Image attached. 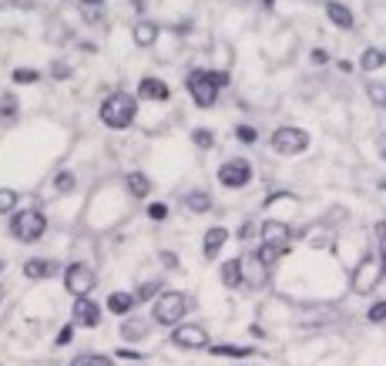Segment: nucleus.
<instances>
[{
  "label": "nucleus",
  "instance_id": "6",
  "mask_svg": "<svg viewBox=\"0 0 386 366\" xmlns=\"http://www.w3.org/2000/svg\"><path fill=\"white\" fill-rule=\"evenodd\" d=\"M383 262H380V255H363V262L356 266L353 272V289L360 292V296H367L380 286V279H383Z\"/></svg>",
  "mask_w": 386,
  "mask_h": 366
},
{
  "label": "nucleus",
  "instance_id": "21",
  "mask_svg": "<svg viewBox=\"0 0 386 366\" xmlns=\"http://www.w3.org/2000/svg\"><path fill=\"white\" fill-rule=\"evenodd\" d=\"M145 333H148V323H145V319H124V323H121V336H124L128 343L145 340Z\"/></svg>",
  "mask_w": 386,
  "mask_h": 366
},
{
  "label": "nucleus",
  "instance_id": "32",
  "mask_svg": "<svg viewBox=\"0 0 386 366\" xmlns=\"http://www.w3.org/2000/svg\"><path fill=\"white\" fill-rule=\"evenodd\" d=\"M81 17L88 20V24H101V20H104V7H97V3H81Z\"/></svg>",
  "mask_w": 386,
  "mask_h": 366
},
{
  "label": "nucleus",
  "instance_id": "19",
  "mask_svg": "<svg viewBox=\"0 0 386 366\" xmlns=\"http://www.w3.org/2000/svg\"><path fill=\"white\" fill-rule=\"evenodd\" d=\"M380 67H386V51L367 47V51L360 54V71H380Z\"/></svg>",
  "mask_w": 386,
  "mask_h": 366
},
{
  "label": "nucleus",
  "instance_id": "3",
  "mask_svg": "<svg viewBox=\"0 0 386 366\" xmlns=\"http://www.w3.org/2000/svg\"><path fill=\"white\" fill-rule=\"evenodd\" d=\"M44 232H47V218L38 209H20L10 215V235L20 242H38Z\"/></svg>",
  "mask_w": 386,
  "mask_h": 366
},
{
  "label": "nucleus",
  "instance_id": "25",
  "mask_svg": "<svg viewBox=\"0 0 386 366\" xmlns=\"http://www.w3.org/2000/svg\"><path fill=\"white\" fill-rule=\"evenodd\" d=\"M212 356H229V360H242V356H252L249 347H232V343H222V347H209Z\"/></svg>",
  "mask_w": 386,
  "mask_h": 366
},
{
  "label": "nucleus",
  "instance_id": "12",
  "mask_svg": "<svg viewBox=\"0 0 386 366\" xmlns=\"http://www.w3.org/2000/svg\"><path fill=\"white\" fill-rule=\"evenodd\" d=\"M74 323H81V326H97V323H101V306H97V303H91L88 296H77Z\"/></svg>",
  "mask_w": 386,
  "mask_h": 366
},
{
  "label": "nucleus",
  "instance_id": "22",
  "mask_svg": "<svg viewBox=\"0 0 386 366\" xmlns=\"http://www.w3.org/2000/svg\"><path fill=\"white\" fill-rule=\"evenodd\" d=\"M185 205H188V212H209V209H212V195L195 189V192L185 195Z\"/></svg>",
  "mask_w": 386,
  "mask_h": 366
},
{
  "label": "nucleus",
  "instance_id": "14",
  "mask_svg": "<svg viewBox=\"0 0 386 366\" xmlns=\"http://www.w3.org/2000/svg\"><path fill=\"white\" fill-rule=\"evenodd\" d=\"M158 34H161V31H158V24H154V20H145V17L131 27V40H135L138 47H154Z\"/></svg>",
  "mask_w": 386,
  "mask_h": 366
},
{
  "label": "nucleus",
  "instance_id": "45",
  "mask_svg": "<svg viewBox=\"0 0 386 366\" xmlns=\"http://www.w3.org/2000/svg\"><path fill=\"white\" fill-rule=\"evenodd\" d=\"M3 296H7V289H3V286H0V303H3Z\"/></svg>",
  "mask_w": 386,
  "mask_h": 366
},
{
  "label": "nucleus",
  "instance_id": "28",
  "mask_svg": "<svg viewBox=\"0 0 386 366\" xmlns=\"http://www.w3.org/2000/svg\"><path fill=\"white\" fill-rule=\"evenodd\" d=\"M192 141H195V148L209 152V148H215V132H212V128H195V132H192Z\"/></svg>",
  "mask_w": 386,
  "mask_h": 366
},
{
  "label": "nucleus",
  "instance_id": "17",
  "mask_svg": "<svg viewBox=\"0 0 386 366\" xmlns=\"http://www.w3.org/2000/svg\"><path fill=\"white\" fill-rule=\"evenodd\" d=\"M135 303H138L135 292H111V296H108V309H111L115 316H128V312L135 309Z\"/></svg>",
  "mask_w": 386,
  "mask_h": 366
},
{
  "label": "nucleus",
  "instance_id": "15",
  "mask_svg": "<svg viewBox=\"0 0 386 366\" xmlns=\"http://www.w3.org/2000/svg\"><path fill=\"white\" fill-rule=\"evenodd\" d=\"M124 189H128V195H135V198H145V195H152V178L145 172H128L124 175Z\"/></svg>",
  "mask_w": 386,
  "mask_h": 366
},
{
  "label": "nucleus",
  "instance_id": "46",
  "mask_svg": "<svg viewBox=\"0 0 386 366\" xmlns=\"http://www.w3.org/2000/svg\"><path fill=\"white\" fill-rule=\"evenodd\" d=\"M272 3H275V0H266V7H272Z\"/></svg>",
  "mask_w": 386,
  "mask_h": 366
},
{
  "label": "nucleus",
  "instance_id": "1",
  "mask_svg": "<svg viewBox=\"0 0 386 366\" xmlns=\"http://www.w3.org/2000/svg\"><path fill=\"white\" fill-rule=\"evenodd\" d=\"M185 88L198 108H212L218 101V91L229 88V71H205V67H192L185 77Z\"/></svg>",
  "mask_w": 386,
  "mask_h": 366
},
{
  "label": "nucleus",
  "instance_id": "30",
  "mask_svg": "<svg viewBox=\"0 0 386 366\" xmlns=\"http://www.w3.org/2000/svg\"><path fill=\"white\" fill-rule=\"evenodd\" d=\"M74 185H77V178H74V172H58V175H54V189H58L61 195L74 192Z\"/></svg>",
  "mask_w": 386,
  "mask_h": 366
},
{
  "label": "nucleus",
  "instance_id": "26",
  "mask_svg": "<svg viewBox=\"0 0 386 366\" xmlns=\"http://www.w3.org/2000/svg\"><path fill=\"white\" fill-rule=\"evenodd\" d=\"M367 97L376 108H386V81H367Z\"/></svg>",
  "mask_w": 386,
  "mask_h": 366
},
{
  "label": "nucleus",
  "instance_id": "44",
  "mask_svg": "<svg viewBox=\"0 0 386 366\" xmlns=\"http://www.w3.org/2000/svg\"><path fill=\"white\" fill-rule=\"evenodd\" d=\"M380 158H383V161H386V135L380 138Z\"/></svg>",
  "mask_w": 386,
  "mask_h": 366
},
{
  "label": "nucleus",
  "instance_id": "7",
  "mask_svg": "<svg viewBox=\"0 0 386 366\" xmlns=\"http://www.w3.org/2000/svg\"><path fill=\"white\" fill-rule=\"evenodd\" d=\"M252 161L249 158H229V161H222V168H218V185H225V189H246L252 182Z\"/></svg>",
  "mask_w": 386,
  "mask_h": 366
},
{
  "label": "nucleus",
  "instance_id": "5",
  "mask_svg": "<svg viewBox=\"0 0 386 366\" xmlns=\"http://www.w3.org/2000/svg\"><path fill=\"white\" fill-rule=\"evenodd\" d=\"M188 309H192V299H188L185 292H165V296L154 303V319L165 323V326H175Z\"/></svg>",
  "mask_w": 386,
  "mask_h": 366
},
{
  "label": "nucleus",
  "instance_id": "23",
  "mask_svg": "<svg viewBox=\"0 0 386 366\" xmlns=\"http://www.w3.org/2000/svg\"><path fill=\"white\" fill-rule=\"evenodd\" d=\"M0 121H3V125H14V121H17V97L14 95L0 97Z\"/></svg>",
  "mask_w": 386,
  "mask_h": 366
},
{
  "label": "nucleus",
  "instance_id": "39",
  "mask_svg": "<svg viewBox=\"0 0 386 366\" xmlns=\"http://www.w3.org/2000/svg\"><path fill=\"white\" fill-rule=\"evenodd\" d=\"M326 61H329V54L323 51V47H316V51H312V64H326Z\"/></svg>",
  "mask_w": 386,
  "mask_h": 366
},
{
  "label": "nucleus",
  "instance_id": "40",
  "mask_svg": "<svg viewBox=\"0 0 386 366\" xmlns=\"http://www.w3.org/2000/svg\"><path fill=\"white\" fill-rule=\"evenodd\" d=\"M161 262H165V266H172V269L178 266V259H175L172 252H161Z\"/></svg>",
  "mask_w": 386,
  "mask_h": 366
},
{
  "label": "nucleus",
  "instance_id": "13",
  "mask_svg": "<svg viewBox=\"0 0 386 366\" xmlns=\"http://www.w3.org/2000/svg\"><path fill=\"white\" fill-rule=\"evenodd\" d=\"M262 242H269V246L286 252V246H289V225L286 222H266L262 225Z\"/></svg>",
  "mask_w": 386,
  "mask_h": 366
},
{
  "label": "nucleus",
  "instance_id": "36",
  "mask_svg": "<svg viewBox=\"0 0 386 366\" xmlns=\"http://www.w3.org/2000/svg\"><path fill=\"white\" fill-rule=\"evenodd\" d=\"M367 319H369V323H383V319H386V303H373L369 312H367Z\"/></svg>",
  "mask_w": 386,
  "mask_h": 366
},
{
  "label": "nucleus",
  "instance_id": "2",
  "mask_svg": "<svg viewBox=\"0 0 386 366\" xmlns=\"http://www.w3.org/2000/svg\"><path fill=\"white\" fill-rule=\"evenodd\" d=\"M97 115H101V121H104L111 132H124V128L135 125V118H138V97L128 95V91H111V95L101 101Z\"/></svg>",
  "mask_w": 386,
  "mask_h": 366
},
{
  "label": "nucleus",
  "instance_id": "24",
  "mask_svg": "<svg viewBox=\"0 0 386 366\" xmlns=\"http://www.w3.org/2000/svg\"><path fill=\"white\" fill-rule=\"evenodd\" d=\"M279 255H282V249H275V246H269V242H262V249H255V262L269 269V266L279 262Z\"/></svg>",
  "mask_w": 386,
  "mask_h": 366
},
{
  "label": "nucleus",
  "instance_id": "10",
  "mask_svg": "<svg viewBox=\"0 0 386 366\" xmlns=\"http://www.w3.org/2000/svg\"><path fill=\"white\" fill-rule=\"evenodd\" d=\"M138 97H141V101H168V97H172V88H168V81H161V77H141V81H138Z\"/></svg>",
  "mask_w": 386,
  "mask_h": 366
},
{
  "label": "nucleus",
  "instance_id": "20",
  "mask_svg": "<svg viewBox=\"0 0 386 366\" xmlns=\"http://www.w3.org/2000/svg\"><path fill=\"white\" fill-rule=\"evenodd\" d=\"M222 283L235 289V286H242V259H229L225 266H222Z\"/></svg>",
  "mask_w": 386,
  "mask_h": 366
},
{
  "label": "nucleus",
  "instance_id": "33",
  "mask_svg": "<svg viewBox=\"0 0 386 366\" xmlns=\"http://www.w3.org/2000/svg\"><path fill=\"white\" fill-rule=\"evenodd\" d=\"M235 138H239L242 145H255V141H259V132H255V125H235Z\"/></svg>",
  "mask_w": 386,
  "mask_h": 366
},
{
  "label": "nucleus",
  "instance_id": "16",
  "mask_svg": "<svg viewBox=\"0 0 386 366\" xmlns=\"http://www.w3.org/2000/svg\"><path fill=\"white\" fill-rule=\"evenodd\" d=\"M61 266L58 262H51V259H31V262H24V276L27 279H47V276H54Z\"/></svg>",
  "mask_w": 386,
  "mask_h": 366
},
{
  "label": "nucleus",
  "instance_id": "11",
  "mask_svg": "<svg viewBox=\"0 0 386 366\" xmlns=\"http://www.w3.org/2000/svg\"><path fill=\"white\" fill-rule=\"evenodd\" d=\"M326 17H329V24H336L339 31H353V24H356L353 10H349L343 0H326Z\"/></svg>",
  "mask_w": 386,
  "mask_h": 366
},
{
  "label": "nucleus",
  "instance_id": "8",
  "mask_svg": "<svg viewBox=\"0 0 386 366\" xmlns=\"http://www.w3.org/2000/svg\"><path fill=\"white\" fill-rule=\"evenodd\" d=\"M64 286H67L71 296H88V292L97 286V276L91 272V266L74 262V266H67V269H64Z\"/></svg>",
  "mask_w": 386,
  "mask_h": 366
},
{
  "label": "nucleus",
  "instance_id": "37",
  "mask_svg": "<svg viewBox=\"0 0 386 366\" xmlns=\"http://www.w3.org/2000/svg\"><path fill=\"white\" fill-rule=\"evenodd\" d=\"M148 215H152L154 222H161V218H168V205H161V202H152V205H148Z\"/></svg>",
  "mask_w": 386,
  "mask_h": 366
},
{
  "label": "nucleus",
  "instance_id": "9",
  "mask_svg": "<svg viewBox=\"0 0 386 366\" xmlns=\"http://www.w3.org/2000/svg\"><path fill=\"white\" fill-rule=\"evenodd\" d=\"M175 347L182 349H205L209 347V329H202L198 323H188V326H178L172 333Z\"/></svg>",
  "mask_w": 386,
  "mask_h": 366
},
{
  "label": "nucleus",
  "instance_id": "4",
  "mask_svg": "<svg viewBox=\"0 0 386 366\" xmlns=\"http://www.w3.org/2000/svg\"><path fill=\"white\" fill-rule=\"evenodd\" d=\"M309 132H303V128H292V125H282V128H275L269 138L272 152L275 154H303L309 148Z\"/></svg>",
  "mask_w": 386,
  "mask_h": 366
},
{
  "label": "nucleus",
  "instance_id": "38",
  "mask_svg": "<svg viewBox=\"0 0 386 366\" xmlns=\"http://www.w3.org/2000/svg\"><path fill=\"white\" fill-rule=\"evenodd\" d=\"M71 340H74V326L67 323V326H64V329H61V333H58V347H67Z\"/></svg>",
  "mask_w": 386,
  "mask_h": 366
},
{
  "label": "nucleus",
  "instance_id": "42",
  "mask_svg": "<svg viewBox=\"0 0 386 366\" xmlns=\"http://www.w3.org/2000/svg\"><path fill=\"white\" fill-rule=\"evenodd\" d=\"M376 239H380V242H386V222H376Z\"/></svg>",
  "mask_w": 386,
  "mask_h": 366
},
{
  "label": "nucleus",
  "instance_id": "43",
  "mask_svg": "<svg viewBox=\"0 0 386 366\" xmlns=\"http://www.w3.org/2000/svg\"><path fill=\"white\" fill-rule=\"evenodd\" d=\"M131 3H135L138 14H145V7H148V0H131Z\"/></svg>",
  "mask_w": 386,
  "mask_h": 366
},
{
  "label": "nucleus",
  "instance_id": "31",
  "mask_svg": "<svg viewBox=\"0 0 386 366\" xmlns=\"http://www.w3.org/2000/svg\"><path fill=\"white\" fill-rule=\"evenodd\" d=\"M14 84H38L40 81V71H34V67H14Z\"/></svg>",
  "mask_w": 386,
  "mask_h": 366
},
{
  "label": "nucleus",
  "instance_id": "41",
  "mask_svg": "<svg viewBox=\"0 0 386 366\" xmlns=\"http://www.w3.org/2000/svg\"><path fill=\"white\" fill-rule=\"evenodd\" d=\"M118 356H121V360H138L135 349H118Z\"/></svg>",
  "mask_w": 386,
  "mask_h": 366
},
{
  "label": "nucleus",
  "instance_id": "35",
  "mask_svg": "<svg viewBox=\"0 0 386 366\" xmlns=\"http://www.w3.org/2000/svg\"><path fill=\"white\" fill-rule=\"evenodd\" d=\"M158 289H161V283H158V279H154V283H141L135 296H138V299H152V296H154Z\"/></svg>",
  "mask_w": 386,
  "mask_h": 366
},
{
  "label": "nucleus",
  "instance_id": "47",
  "mask_svg": "<svg viewBox=\"0 0 386 366\" xmlns=\"http://www.w3.org/2000/svg\"><path fill=\"white\" fill-rule=\"evenodd\" d=\"M0 272H3V259H0Z\"/></svg>",
  "mask_w": 386,
  "mask_h": 366
},
{
  "label": "nucleus",
  "instance_id": "18",
  "mask_svg": "<svg viewBox=\"0 0 386 366\" xmlns=\"http://www.w3.org/2000/svg\"><path fill=\"white\" fill-rule=\"evenodd\" d=\"M225 242H229V232L222 229V225L209 229V232H205V255H209V259H215V255H218V249H222Z\"/></svg>",
  "mask_w": 386,
  "mask_h": 366
},
{
  "label": "nucleus",
  "instance_id": "29",
  "mask_svg": "<svg viewBox=\"0 0 386 366\" xmlns=\"http://www.w3.org/2000/svg\"><path fill=\"white\" fill-rule=\"evenodd\" d=\"M17 202H20V195L14 189H0V215H10L17 209Z\"/></svg>",
  "mask_w": 386,
  "mask_h": 366
},
{
  "label": "nucleus",
  "instance_id": "34",
  "mask_svg": "<svg viewBox=\"0 0 386 366\" xmlns=\"http://www.w3.org/2000/svg\"><path fill=\"white\" fill-rule=\"evenodd\" d=\"M51 77H54V81H67V77H71V64L54 61V64H51Z\"/></svg>",
  "mask_w": 386,
  "mask_h": 366
},
{
  "label": "nucleus",
  "instance_id": "27",
  "mask_svg": "<svg viewBox=\"0 0 386 366\" xmlns=\"http://www.w3.org/2000/svg\"><path fill=\"white\" fill-rule=\"evenodd\" d=\"M71 366H115L111 356H97V353H81L71 360Z\"/></svg>",
  "mask_w": 386,
  "mask_h": 366
}]
</instances>
